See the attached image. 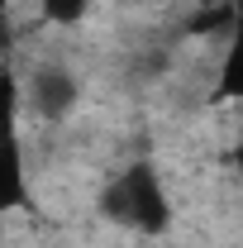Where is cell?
<instances>
[{
    "instance_id": "cell-1",
    "label": "cell",
    "mask_w": 243,
    "mask_h": 248,
    "mask_svg": "<svg viewBox=\"0 0 243 248\" xmlns=\"http://www.w3.org/2000/svg\"><path fill=\"white\" fill-rule=\"evenodd\" d=\"M100 215L110 219V224H120V229H129V234H143V239L167 234V224H172V205H167L162 172L152 167L148 157L129 162L120 177L100 191Z\"/></svg>"
},
{
    "instance_id": "cell-2",
    "label": "cell",
    "mask_w": 243,
    "mask_h": 248,
    "mask_svg": "<svg viewBox=\"0 0 243 248\" xmlns=\"http://www.w3.org/2000/svg\"><path fill=\"white\" fill-rule=\"evenodd\" d=\"M15 72L0 67V210H15L29 201V177H24V153H19V134H15Z\"/></svg>"
},
{
    "instance_id": "cell-3",
    "label": "cell",
    "mask_w": 243,
    "mask_h": 248,
    "mask_svg": "<svg viewBox=\"0 0 243 248\" xmlns=\"http://www.w3.org/2000/svg\"><path fill=\"white\" fill-rule=\"evenodd\" d=\"M29 105L43 115V120H62L72 105H76V95H81V86H76V77L62 67V62H43L38 72L29 77Z\"/></svg>"
},
{
    "instance_id": "cell-4",
    "label": "cell",
    "mask_w": 243,
    "mask_h": 248,
    "mask_svg": "<svg viewBox=\"0 0 243 248\" xmlns=\"http://www.w3.org/2000/svg\"><path fill=\"white\" fill-rule=\"evenodd\" d=\"M43 15L53 24H76V19L91 15V0H43Z\"/></svg>"
},
{
    "instance_id": "cell-5",
    "label": "cell",
    "mask_w": 243,
    "mask_h": 248,
    "mask_svg": "<svg viewBox=\"0 0 243 248\" xmlns=\"http://www.w3.org/2000/svg\"><path fill=\"white\" fill-rule=\"evenodd\" d=\"M10 38V0H0V43Z\"/></svg>"
}]
</instances>
